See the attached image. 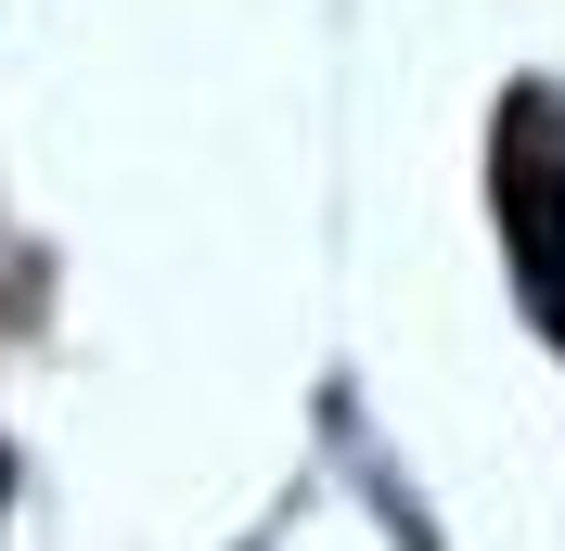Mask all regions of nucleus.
<instances>
[{"label":"nucleus","mask_w":565,"mask_h":551,"mask_svg":"<svg viewBox=\"0 0 565 551\" xmlns=\"http://www.w3.org/2000/svg\"><path fill=\"white\" fill-rule=\"evenodd\" d=\"M489 206H501V257H514L527 321L565 346V116H553V90H514V104H501Z\"/></svg>","instance_id":"1"},{"label":"nucleus","mask_w":565,"mask_h":551,"mask_svg":"<svg viewBox=\"0 0 565 551\" xmlns=\"http://www.w3.org/2000/svg\"><path fill=\"white\" fill-rule=\"evenodd\" d=\"M0 500H13V462H0Z\"/></svg>","instance_id":"2"}]
</instances>
